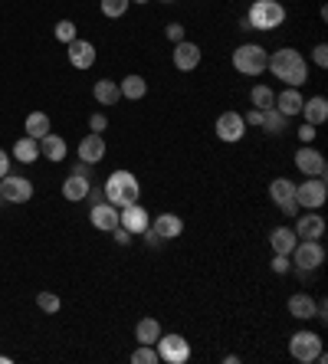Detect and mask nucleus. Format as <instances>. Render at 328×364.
<instances>
[{"label": "nucleus", "instance_id": "nucleus-10", "mask_svg": "<svg viewBox=\"0 0 328 364\" xmlns=\"http://www.w3.org/2000/svg\"><path fill=\"white\" fill-rule=\"evenodd\" d=\"M119 223H122L131 237H141V233L151 227V213H148V207H141L138 201L125 203V207H119Z\"/></svg>", "mask_w": 328, "mask_h": 364}, {"label": "nucleus", "instance_id": "nucleus-18", "mask_svg": "<svg viewBox=\"0 0 328 364\" xmlns=\"http://www.w3.org/2000/svg\"><path fill=\"white\" fill-rule=\"evenodd\" d=\"M89 191H92V181H89V177H85V174H69V177H66L63 181V197L66 201H85V197H89Z\"/></svg>", "mask_w": 328, "mask_h": 364}, {"label": "nucleus", "instance_id": "nucleus-38", "mask_svg": "<svg viewBox=\"0 0 328 364\" xmlns=\"http://www.w3.org/2000/svg\"><path fill=\"white\" fill-rule=\"evenodd\" d=\"M312 59H315V66H322V69L328 66V46L325 43H319V46L312 49Z\"/></svg>", "mask_w": 328, "mask_h": 364}, {"label": "nucleus", "instance_id": "nucleus-39", "mask_svg": "<svg viewBox=\"0 0 328 364\" xmlns=\"http://www.w3.org/2000/svg\"><path fill=\"white\" fill-rule=\"evenodd\" d=\"M315 134H319V132H315V125L305 122V125L299 128V142H302V144H312V142H315Z\"/></svg>", "mask_w": 328, "mask_h": 364}, {"label": "nucleus", "instance_id": "nucleus-16", "mask_svg": "<svg viewBox=\"0 0 328 364\" xmlns=\"http://www.w3.org/2000/svg\"><path fill=\"white\" fill-rule=\"evenodd\" d=\"M69 63H73V69H92V63H95V46L89 43V39H79V37H75L73 43H69Z\"/></svg>", "mask_w": 328, "mask_h": 364}, {"label": "nucleus", "instance_id": "nucleus-32", "mask_svg": "<svg viewBox=\"0 0 328 364\" xmlns=\"http://www.w3.org/2000/svg\"><path fill=\"white\" fill-rule=\"evenodd\" d=\"M250 99H253V108H260V112H266V108H276V92H272L269 86H253Z\"/></svg>", "mask_w": 328, "mask_h": 364}, {"label": "nucleus", "instance_id": "nucleus-5", "mask_svg": "<svg viewBox=\"0 0 328 364\" xmlns=\"http://www.w3.org/2000/svg\"><path fill=\"white\" fill-rule=\"evenodd\" d=\"M328 197L325 177H305L302 184H296V203L299 211H319Z\"/></svg>", "mask_w": 328, "mask_h": 364}, {"label": "nucleus", "instance_id": "nucleus-22", "mask_svg": "<svg viewBox=\"0 0 328 364\" xmlns=\"http://www.w3.org/2000/svg\"><path fill=\"white\" fill-rule=\"evenodd\" d=\"M40 158H47V161H53V164L66 161V138H59V134L40 138Z\"/></svg>", "mask_w": 328, "mask_h": 364}, {"label": "nucleus", "instance_id": "nucleus-31", "mask_svg": "<svg viewBox=\"0 0 328 364\" xmlns=\"http://www.w3.org/2000/svg\"><path fill=\"white\" fill-rule=\"evenodd\" d=\"M286 122H289V118L282 115L279 108H266V112H262L260 128H262L266 134H279V132H286Z\"/></svg>", "mask_w": 328, "mask_h": 364}, {"label": "nucleus", "instance_id": "nucleus-36", "mask_svg": "<svg viewBox=\"0 0 328 364\" xmlns=\"http://www.w3.org/2000/svg\"><path fill=\"white\" fill-rule=\"evenodd\" d=\"M37 306L43 308V312H49V315H53V312H59V306H63V302H59V296H53V292H40Z\"/></svg>", "mask_w": 328, "mask_h": 364}, {"label": "nucleus", "instance_id": "nucleus-23", "mask_svg": "<svg viewBox=\"0 0 328 364\" xmlns=\"http://www.w3.org/2000/svg\"><path fill=\"white\" fill-rule=\"evenodd\" d=\"M315 312H319V302H315L309 292H296V296L289 299V315L292 318H315Z\"/></svg>", "mask_w": 328, "mask_h": 364}, {"label": "nucleus", "instance_id": "nucleus-13", "mask_svg": "<svg viewBox=\"0 0 328 364\" xmlns=\"http://www.w3.org/2000/svg\"><path fill=\"white\" fill-rule=\"evenodd\" d=\"M214 132H217V138L220 142H240L246 134V122H243V115L240 112H224V115L217 118V125H214Z\"/></svg>", "mask_w": 328, "mask_h": 364}, {"label": "nucleus", "instance_id": "nucleus-42", "mask_svg": "<svg viewBox=\"0 0 328 364\" xmlns=\"http://www.w3.org/2000/svg\"><path fill=\"white\" fill-rule=\"evenodd\" d=\"M115 243H122V246H128V243H131V233L128 230H125V227H122V223H119V227H115Z\"/></svg>", "mask_w": 328, "mask_h": 364}, {"label": "nucleus", "instance_id": "nucleus-17", "mask_svg": "<svg viewBox=\"0 0 328 364\" xmlns=\"http://www.w3.org/2000/svg\"><path fill=\"white\" fill-rule=\"evenodd\" d=\"M105 158V142H102V134L92 132V134H85L83 142H79V161L85 164H99Z\"/></svg>", "mask_w": 328, "mask_h": 364}, {"label": "nucleus", "instance_id": "nucleus-9", "mask_svg": "<svg viewBox=\"0 0 328 364\" xmlns=\"http://www.w3.org/2000/svg\"><path fill=\"white\" fill-rule=\"evenodd\" d=\"M30 197H33V181L20 177V174H4V177H0V201L27 203Z\"/></svg>", "mask_w": 328, "mask_h": 364}, {"label": "nucleus", "instance_id": "nucleus-30", "mask_svg": "<svg viewBox=\"0 0 328 364\" xmlns=\"http://www.w3.org/2000/svg\"><path fill=\"white\" fill-rule=\"evenodd\" d=\"M23 128H27L30 138H37V142H40V138H47V134H49V115H47V112H30Z\"/></svg>", "mask_w": 328, "mask_h": 364}, {"label": "nucleus", "instance_id": "nucleus-12", "mask_svg": "<svg viewBox=\"0 0 328 364\" xmlns=\"http://www.w3.org/2000/svg\"><path fill=\"white\" fill-rule=\"evenodd\" d=\"M269 197L282 213H289V217L299 213V203H296V184H292L289 177H276V181L269 184Z\"/></svg>", "mask_w": 328, "mask_h": 364}, {"label": "nucleus", "instance_id": "nucleus-41", "mask_svg": "<svg viewBox=\"0 0 328 364\" xmlns=\"http://www.w3.org/2000/svg\"><path fill=\"white\" fill-rule=\"evenodd\" d=\"M164 33H168L171 43H181V39H184V27H181V23H168V30H164Z\"/></svg>", "mask_w": 328, "mask_h": 364}, {"label": "nucleus", "instance_id": "nucleus-27", "mask_svg": "<svg viewBox=\"0 0 328 364\" xmlns=\"http://www.w3.org/2000/svg\"><path fill=\"white\" fill-rule=\"evenodd\" d=\"M92 96L99 106H115V102L122 99V89H119V82H112V79H99L92 89Z\"/></svg>", "mask_w": 328, "mask_h": 364}, {"label": "nucleus", "instance_id": "nucleus-11", "mask_svg": "<svg viewBox=\"0 0 328 364\" xmlns=\"http://www.w3.org/2000/svg\"><path fill=\"white\" fill-rule=\"evenodd\" d=\"M296 168H299L305 177H325L328 164H325V154L319 148H312V144H302L299 151H296Z\"/></svg>", "mask_w": 328, "mask_h": 364}, {"label": "nucleus", "instance_id": "nucleus-40", "mask_svg": "<svg viewBox=\"0 0 328 364\" xmlns=\"http://www.w3.org/2000/svg\"><path fill=\"white\" fill-rule=\"evenodd\" d=\"M89 128H92V132H99V134H102L105 128H109V118H105L102 112H95V115L89 118Z\"/></svg>", "mask_w": 328, "mask_h": 364}, {"label": "nucleus", "instance_id": "nucleus-4", "mask_svg": "<svg viewBox=\"0 0 328 364\" xmlns=\"http://www.w3.org/2000/svg\"><path fill=\"white\" fill-rule=\"evenodd\" d=\"M266 59H269V53L260 43H243L233 53V69L243 76H260V73H266Z\"/></svg>", "mask_w": 328, "mask_h": 364}, {"label": "nucleus", "instance_id": "nucleus-6", "mask_svg": "<svg viewBox=\"0 0 328 364\" xmlns=\"http://www.w3.org/2000/svg\"><path fill=\"white\" fill-rule=\"evenodd\" d=\"M292 266H299L302 272H312V269H319L325 263V249H322L319 240H299L296 249L289 253Z\"/></svg>", "mask_w": 328, "mask_h": 364}, {"label": "nucleus", "instance_id": "nucleus-34", "mask_svg": "<svg viewBox=\"0 0 328 364\" xmlns=\"http://www.w3.org/2000/svg\"><path fill=\"white\" fill-rule=\"evenodd\" d=\"M131 361H135V364H158L161 361L158 348H154V345H138V351L131 355Z\"/></svg>", "mask_w": 328, "mask_h": 364}, {"label": "nucleus", "instance_id": "nucleus-26", "mask_svg": "<svg viewBox=\"0 0 328 364\" xmlns=\"http://www.w3.org/2000/svg\"><path fill=\"white\" fill-rule=\"evenodd\" d=\"M37 158H40V142H37V138H30V134L17 138V144H13V161L33 164Z\"/></svg>", "mask_w": 328, "mask_h": 364}, {"label": "nucleus", "instance_id": "nucleus-8", "mask_svg": "<svg viewBox=\"0 0 328 364\" xmlns=\"http://www.w3.org/2000/svg\"><path fill=\"white\" fill-rule=\"evenodd\" d=\"M319 351H322V338L315 335V332H296V335L289 338V355L296 358V361L315 364Z\"/></svg>", "mask_w": 328, "mask_h": 364}, {"label": "nucleus", "instance_id": "nucleus-20", "mask_svg": "<svg viewBox=\"0 0 328 364\" xmlns=\"http://www.w3.org/2000/svg\"><path fill=\"white\" fill-rule=\"evenodd\" d=\"M322 233H325V220H322L319 213H302L299 220H296V237L299 240H319Z\"/></svg>", "mask_w": 328, "mask_h": 364}, {"label": "nucleus", "instance_id": "nucleus-28", "mask_svg": "<svg viewBox=\"0 0 328 364\" xmlns=\"http://www.w3.org/2000/svg\"><path fill=\"white\" fill-rule=\"evenodd\" d=\"M161 338V325H158V318H141L138 325H135V341L138 345H154Z\"/></svg>", "mask_w": 328, "mask_h": 364}, {"label": "nucleus", "instance_id": "nucleus-46", "mask_svg": "<svg viewBox=\"0 0 328 364\" xmlns=\"http://www.w3.org/2000/svg\"><path fill=\"white\" fill-rule=\"evenodd\" d=\"M131 4H148V0H131Z\"/></svg>", "mask_w": 328, "mask_h": 364}, {"label": "nucleus", "instance_id": "nucleus-21", "mask_svg": "<svg viewBox=\"0 0 328 364\" xmlns=\"http://www.w3.org/2000/svg\"><path fill=\"white\" fill-rule=\"evenodd\" d=\"M302 102H305V99H302V92H299V89H292V86L282 89L279 96H276V108H279L286 118L299 115V112H302Z\"/></svg>", "mask_w": 328, "mask_h": 364}, {"label": "nucleus", "instance_id": "nucleus-1", "mask_svg": "<svg viewBox=\"0 0 328 364\" xmlns=\"http://www.w3.org/2000/svg\"><path fill=\"white\" fill-rule=\"evenodd\" d=\"M266 69H269L276 79H282L286 86H292V89H299L302 82L309 79V66H305V59H302L299 49H292V46H282V49H276V53H269Z\"/></svg>", "mask_w": 328, "mask_h": 364}, {"label": "nucleus", "instance_id": "nucleus-24", "mask_svg": "<svg viewBox=\"0 0 328 364\" xmlns=\"http://www.w3.org/2000/svg\"><path fill=\"white\" fill-rule=\"evenodd\" d=\"M302 115H305V122L309 125L319 128V125L328 118V99L325 96H312L309 102H302Z\"/></svg>", "mask_w": 328, "mask_h": 364}, {"label": "nucleus", "instance_id": "nucleus-45", "mask_svg": "<svg viewBox=\"0 0 328 364\" xmlns=\"http://www.w3.org/2000/svg\"><path fill=\"white\" fill-rule=\"evenodd\" d=\"M0 364H10V358H7V355H0Z\"/></svg>", "mask_w": 328, "mask_h": 364}, {"label": "nucleus", "instance_id": "nucleus-37", "mask_svg": "<svg viewBox=\"0 0 328 364\" xmlns=\"http://www.w3.org/2000/svg\"><path fill=\"white\" fill-rule=\"evenodd\" d=\"M289 269H292V259L289 256H282V253L272 256V272H289Z\"/></svg>", "mask_w": 328, "mask_h": 364}, {"label": "nucleus", "instance_id": "nucleus-47", "mask_svg": "<svg viewBox=\"0 0 328 364\" xmlns=\"http://www.w3.org/2000/svg\"><path fill=\"white\" fill-rule=\"evenodd\" d=\"M161 4H174V0H161Z\"/></svg>", "mask_w": 328, "mask_h": 364}, {"label": "nucleus", "instance_id": "nucleus-14", "mask_svg": "<svg viewBox=\"0 0 328 364\" xmlns=\"http://www.w3.org/2000/svg\"><path fill=\"white\" fill-rule=\"evenodd\" d=\"M89 220H92L95 230L112 233L115 227H119V207H115V203H109V201L92 203V211H89Z\"/></svg>", "mask_w": 328, "mask_h": 364}, {"label": "nucleus", "instance_id": "nucleus-3", "mask_svg": "<svg viewBox=\"0 0 328 364\" xmlns=\"http://www.w3.org/2000/svg\"><path fill=\"white\" fill-rule=\"evenodd\" d=\"M246 20H250V30H276L286 23V7L279 0H256Z\"/></svg>", "mask_w": 328, "mask_h": 364}, {"label": "nucleus", "instance_id": "nucleus-15", "mask_svg": "<svg viewBox=\"0 0 328 364\" xmlns=\"http://www.w3.org/2000/svg\"><path fill=\"white\" fill-rule=\"evenodd\" d=\"M174 66L181 69V73H194L197 66H200V46L197 43H190V39H181V43H174Z\"/></svg>", "mask_w": 328, "mask_h": 364}, {"label": "nucleus", "instance_id": "nucleus-25", "mask_svg": "<svg viewBox=\"0 0 328 364\" xmlns=\"http://www.w3.org/2000/svg\"><path fill=\"white\" fill-rule=\"evenodd\" d=\"M296 243H299V237H296V230H289V227H276V230L269 233V246L276 249V253H282V256H289L292 249H296Z\"/></svg>", "mask_w": 328, "mask_h": 364}, {"label": "nucleus", "instance_id": "nucleus-44", "mask_svg": "<svg viewBox=\"0 0 328 364\" xmlns=\"http://www.w3.org/2000/svg\"><path fill=\"white\" fill-rule=\"evenodd\" d=\"M10 161H13V158H10V154L0 148V177H4V174H10Z\"/></svg>", "mask_w": 328, "mask_h": 364}, {"label": "nucleus", "instance_id": "nucleus-43", "mask_svg": "<svg viewBox=\"0 0 328 364\" xmlns=\"http://www.w3.org/2000/svg\"><path fill=\"white\" fill-rule=\"evenodd\" d=\"M243 122H246V125H256V128H260V122H262V112H260V108H250V112H246V115H243Z\"/></svg>", "mask_w": 328, "mask_h": 364}, {"label": "nucleus", "instance_id": "nucleus-7", "mask_svg": "<svg viewBox=\"0 0 328 364\" xmlns=\"http://www.w3.org/2000/svg\"><path fill=\"white\" fill-rule=\"evenodd\" d=\"M154 348H158V358L164 364H184L190 361V345L184 335H161L158 341H154Z\"/></svg>", "mask_w": 328, "mask_h": 364}, {"label": "nucleus", "instance_id": "nucleus-2", "mask_svg": "<svg viewBox=\"0 0 328 364\" xmlns=\"http://www.w3.org/2000/svg\"><path fill=\"white\" fill-rule=\"evenodd\" d=\"M102 194H105V201H109V203L125 207V203L138 201L141 184H138V177H135L131 171H112V174H109V181H105V187H102Z\"/></svg>", "mask_w": 328, "mask_h": 364}, {"label": "nucleus", "instance_id": "nucleus-19", "mask_svg": "<svg viewBox=\"0 0 328 364\" xmlns=\"http://www.w3.org/2000/svg\"><path fill=\"white\" fill-rule=\"evenodd\" d=\"M151 230L158 233L161 240H174V237H181V233H184V220H181V217H174V213H158V217H154V223H151Z\"/></svg>", "mask_w": 328, "mask_h": 364}, {"label": "nucleus", "instance_id": "nucleus-29", "mask_svg": "<svg viewBox=\"0 0 328 364\" xmlns=\"http://www.w3.org/2000/svg\"><path fill=\"white\" fill-rule=\"evenodd\" d=\"M119 89H122V99H131V102H138V99L148 96V82L141 76H125L122 82H119Z\"/></svg>", "mask_w": 328, "mask_h": 364}, {"label": "nucleus", "instance_id": "nucleus-35", "mask_svg": "<svg viewBox=\"0 0 328 364\" xmlns=\"http://www.w3.org/2000/svg\"><path fill=\"white\" fill-rule=\"evenodd\" d=\"M56 39H59V43H66V46L73 43V39H75V23H73V20H59V23H56Z\"/></svg>", "mask_w": 328, "mask_h": 364}, {"label": "nucleus", "instance_id": "nucleus-33", "mask_svg": "<svg viewBox=\"0 0 328 364\" xmlns=\"http://www.w3.org/2000/svg\"><path fill=\"white\" fill-rule=\"evenodd\" d=\"M128 4H131V0H102V13L109 20H119V17H125Z\"/></svg>", "mask_w": 328, "mask_h": 364}]
</instances>
